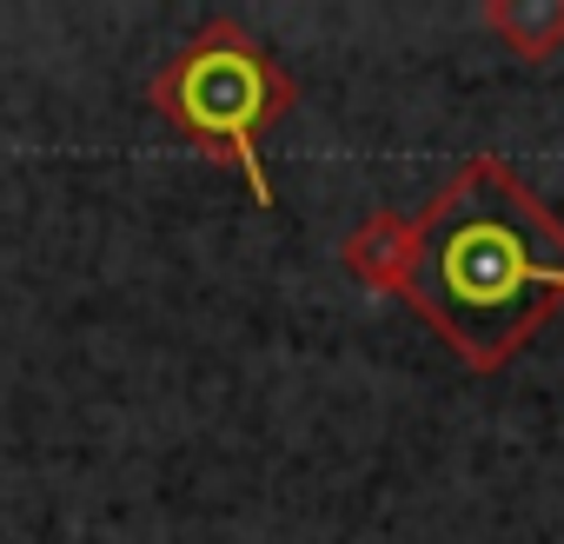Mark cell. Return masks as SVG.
<instances>
[{"instance_id": "obj_1", "label": "cell", "mask_w": 564, "mask_h": 544, "mask_svg": "<svg viewBox=\"0 0 564 544\" xmlns=\"http://www.w3.org/2000/svg\"><path fill=\"white\" fill-rule=\"evenodd\" d=\"M339 265L366 293H399L478 379L564 313V219L498 153L458 160L419 213L372 206L339 239Z\"/></svg>"}, {"instance_id": "obj_2", "label": "cell", "mask_w": 564, "mask_h": 544, "mask_svg": "<svg viewBox=\"0 0 564 544\" xmlns=\"http://www.w3.org/2000/svg\"><path fill=\"white\" fill-rule=\"evenodd\" d=\"M147 107L206 160L239 166L259 206H272V179L259 166V140L300 107V80L265 41H252L232 14L199 21L147 80Z\"/></svg>"}, {"instance_id": "obj_3", "label": "cell", "mask_w": 564, "mask_h": 544, "mask_svg": "<svg viewBox=\"0 0 564 544\" xmlns=\"http://www.w3.org/2000/svg\"><path fill=\"white\" fill-rule=\"evenodd\" d=\"M518 61H551L564 47V0H485L478 14Z\"/></svg>"}]
</instances>
